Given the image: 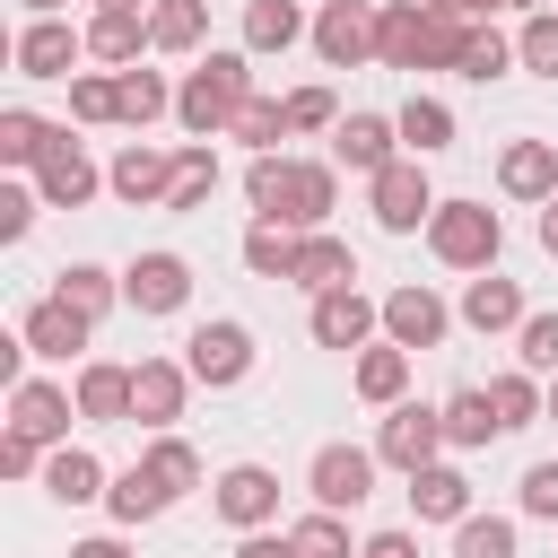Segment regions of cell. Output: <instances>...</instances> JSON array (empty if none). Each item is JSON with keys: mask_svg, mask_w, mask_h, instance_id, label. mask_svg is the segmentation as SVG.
<instances>
[{"mask_svg": "<svg viewBox=\"0 0 558 558\" xmlns=\"http://www.w3.org/2000/svg\"><path fill=\"white\" fill-rule=\"evenodd\" d=\"M244 96H253V61H244V52H209V61L174 87V122H183L192 140H218V131H235Z\"/></svg>", "mask_w": 558, "mask_h": 558, "instance_id": "6da1fadb", "label": "cell"}, {"mask_svg": "<svg viewBox=\"0 0 558 558\" xmlns=\"http://www.w3.org/2000/svg\"><path fill=\"white\" fill-rule=\"evenodd\" d=\"M375 52H384L392 70H453V61H462V17H445V9H427V0H401V9H384Z\"/></svg>", "mask_w": 558, "mask_h": 558, "instance_id": "7a4b0ae2", "label": "cell"}, {"mask_svg": "<svg viewBox=\"0 0 558 558\" xmlns=\"http://www.w3.org/2000/svg\"><path fill=\"white\" fill-rule=\"evenodd\" d=\"M427 244H436L445 270H488V262H497V209H488V201H436Z\"/></svg>", "mask_w": 558, "mask_h": 558, "instance_id": "3957f363", "label": "cell"}, {"mask_svg": "<svg viewBox=\"0 0 558 558\" xmlns=\"http://www.w3.org/2000/svg\"><path fill=\"white\" fill-rule=\"evenodd\" d=\"M183 366H192V384L227 392V384L253 375V331H244V323H201V331L183 340Z\"/></svg>", "mask_w": 558, "mask_h": 558, "instance_id": "277c9868", "label": "cell"}, {"mask_svg": "<svg viewBox=\"0 0 558 558\" xmlns=\"http://www.w3.org/2000/svg\"><path fill=\"white\" fill-rule=\"evenodd\" d=\"M436 445H445V410H427V401H392V418L375 427V462H392V471H427Z\"/></svg>", "mask_w": 558, "mask_h": 558, "instance_id": "5b68a950", "label": "cell"}, {"mask_svg": "<svg viewBox=\"0 0 558 558\" xmlns=\"http://www.w3.org/2000/svg\"><path fill=\"white\" fill-rule=\"evenodd\" d=\"M366 183H375V227H384V235H410L418 218H436V192H427L418 157H392V166L366 174Z\"/></svg>", "mask_w": 558, "mask_h": 558, "instance_id": "8992f818", "label": "cell"}, {"mask_svg": "<svg viewBox=\"0 0 558 558\" xmlns=\"http://www.w3.org/2000/svg\"><path fill=\"white\" fill-rule=\"evenodd\" d=\"M122 305H140V314H183V305H192V262H183V253H140V262L122 270Z\"/></svg>", "mask_w": 558, "mask_h": 558, "instance_id": "52a82bcc", "label": "cell"}, {"mask_svg": "<svg viewBox=\"0 0 558 558\" xmlns=\"http://www.w3.org/2000/svg\"><path fill=\"white\" fill-rule=\"evenodd\" d=\"M375 9L366 0H323V17H314V52L331 61V70H357L366 52H375Z\"/></svg>", "mask_w": 558, "mask_h": 558, "instance_id": "ba28073f", "label": "cell"}, {"mask_svg": "<svg viewBox=\"0 0 558 558\" xmlns=\"http://www.w3.org/2000/svg\"><path fill=\"white\" fill-rule=\"evenodd\" d=\"M183 392H192V366L183 357H140L131 366V418L140 427H174L183 418Z\"/></svg>", "mask_w": 558, "mask_h": 558, "instance_id": "9c48e42d", "label": "cell"}, {"mask_svg": "<svg viewBox=\"0 0 558 558\" xmlns=\"http://www.w3.org/2000/svg\"><path fill=\"white\" fill-rule=\"evenodd\" d=\"M305 488H314V506L349 514V506H366V488H375V453H357V445H323L314 471H305Z\"/></svg>", "mask_w": 558, "mask_h": 558, "instance_id": "30bf717a", "label": "cell"}, {"mask_svg": "<svg viewBox=\"0 0 558 558\" xmlns=\"http://www.w3.org/2000/svg\"><path fill=\"white\" fill-rule=\"evenodd\" d=\"M445 323H453V314H445V296H436V288H418V279L384 296V331H392V349H436V340H445Z\"/></svg>", "mask_w": 558, "mask_h": 558, "instance_id": "8fae6325", "label": "cell"}, {"mask_svg": "<svg viewBox=\"0 0 558 558\" xmlns=\"http://www.w3.org/2000/svg\"><path fill=\"white\" fill-rule=\"evenodd\" d=\"M218 514H227L235 532H262V523L279 514V471H262V462L218 471Z\"/></svg>", "mask_w": 558, "mask_h": 558, "instance_id": "7c38bea8", "label": "cell"}, {"mask_svg": "<svg viewBox=\"0 0 558 558\" xmlns=\"http://www.w3.org/2000/svg\"><path fill=\"white\" fill-rule=\"evenodd\" d=\"M96 183H105V174L87 166V148H78L70 131H61V140H52V157L35 166V192H44V209H78V201H87Z\"/></svg>", "mask_w": 558, "mask_h": 558, "instance_id": "4fadbf2b", "label": "cell"}, {"mask_svg": "<svg viewBox=\"0 0 558 558\" xmlns=\"http://www.w3.org/2000/svg\"><path fill=\"white\" fill-rule=\"evenodd\" d=\"M375 323H384V305H366L357 288H323V296H314V340H323V349H366Z\"/></svg>", "mask_w": 558, "mask_h": 558, "instance_id": "5bb4252c", "label": "cell"}, {"mask_svg": "<svg viewBox=\"0 0 558 558\" xmlns=\"http://www.w3.org/2000/svg\"><path fill=\"white\" fill-rule=\"evenodd\" d=\"M87 331H96V323H87V314H78V305L52 288V296L26 314V331H17V340H26L35 357H78V349H87Z\"/></svg>", "mask_w": 558, "mask_h": 558, "instance_id": "9a60e30c", "label": "cell"}, {"mask_svg": "<svg viewBox=\"0 0 558 558\" xmlns=\"http://www.w3.org/2000/svg\"><path fill=\"white\" fill-rule=\"evenodd\" d=\"M70 401H78V392L26 375V384H9V427H26L35 445H61V436H70Z\"/></svg>", "mask_w": 558, "mask_h": 558, "instance_id": "2e32d148", "label": "cell"}, {"mask_svg": "<svg viewBox=\"0 0 558 558\" xmlns=\"http://www.w3.org/2000/svg\"><path fill=\"white\" fill-rule=\"evenodd\" d=\"M87 52V35H70L61 17H35L17 35V78H70V61Z\"/></svg>", "mask_w": 558, "mask_h": 558, "instance_id": "e0dca14e", "label": "cell"}, {"mask_svg": "<svg viewBox=\"0 0 558 558\" xmlns=\"http://www.w3.org/2000/svg\"><path fill=\"white\" fill-rule=\"evenodd\" d=\"M392 140H401V122H384V113H349V122L331 131V148H340L349 174H384V166H392Z\"/></svg>", "mask_w": 558, "mask_h": 558, "instance_id": "ac0fdd59", "label": "cell"}, {"mask_svg": "<svg viewBox=\"0 0 558 558\" xmlns=\"http://www.w3.org/2000/svg\"><path fill=\"white\" fill-rule=\"evenodd\" d=\"M410 514H418V523H462V514H471V480H462L453 462L410 471Z\"/></svg>", "mask_w": 558, "mask_h": 558, "instance_id": "d6986e66", "label": "cell"}, {"mask_svg": "<svg viewBox=\"0 0 558 558\" xmlns=\"http://www.w3.org/2000/svg\"><path fill=\"white\" fill-rule=\"evenodd\" d=\"M497 183H506L514 201H549V192H558V140H514V148L497 157Z\"/></svg>", "mask_w": 558, "mask_h": 558, "instance_id": "ffe728a7", "label": "cell"}, {"mask_svg": "<svg viewBox=\"0 0 558 558\" xmlns=\"http://www.w3.org/2000/svg\"><path fill=\"white\" fill-rule=\"evenodd\" d=\"M105 183H113V192H122L131 209H148V201L166 209V183H174V157H157V148H140V140H131V148L113 157V174H105Z\"/></svg>", "mask_w": 558, "mask_h": 558, "instance_id": "44dd1931", "label": "cell"}, {"mask_svg": "<svg viewBox=\"0 0 558 558\" xmlns=\"http://www.w3.org/2000/svg\"><path fill=\"white\" fill-rule=\"evenodd\" d=\"M462 323H471V331H523V288L497 279V270H480V279L462 288Z\"/></svg>", "mask_w": 558, "mask_h": 558, "instance_id": "7402d4cb", "label": "cell"}, {"mask_svg": "<svg viewBox=\"0 0 558 558\" xmlns=\"http://www.w3.org/2000/svg\"><path fill=\"white\" fill-rule=\"evenodd\" d=\"M140 44H148V17H140V9H96V17H87V52H96V61L131 70Z\"/></svg>", "mask_w": 558, "mask_h": 558, "instance_id": "603a6c76", "label": "cell"}, {"mask_svg": "<svg viewBox=\"0 0 558 558\" xmlns=\"http://www.w3.org/2000/svg\"><path fill=\"white\" fill-rule=\"evenodd\" d=\"M296 244L305 235H288V218H253L244 227V270L253 279H296Z\"/></svg>", "mask_w": 558, "mask_h": 558, "instance_id": "cb8c5ba5", "label": "cell"}, {"mask_svg": "<svg viewBox=\"0 0 558 558\" xmlns=\"http://www.w3.org/2000/svg\"><path fill=\"white\" fill-rule=\"evenodd\" d=\"M78 418H96V427H113V418H131V366H78Z\"/></svg>", "mask_w": 558, "mask_h": 558, "instance_id": "d4e9b609", "label": "cell"}, {"mask_svg": "<svg viewBox=\"0 0 558 558\" xmlns=\"http://www.w3.org/2000/svg\"><path fill=\"white\" fill-rule=\"evenodd\" d=\"M349 279H357V262H349V244L314 227V235L296 244V288H314V296H323V288H349Z\"/></svg>", "mask_w": 558, "mask_h": 558, "instance_id": "484cf974", "label": "cell"}, {"mask_svg": "<svg viewBox=\"0 0 558 558\" xmlns=\"http://www.w3.org/2000/svg\"><path fill=\"white\" fill-rule=\"evenodd\" d=\"M44 488H52L61 506H87V497H105V462H96L87 445H61V453L44 462Z\"/></svg>", "mask_w": 558, "mask_h": 558, "instance_id": "4316f807", "label": "cell"}, {"mask_svg": "<svg viewBox=\"0 0 558 558\" xmlns=\"http://www.w3.org/2000/svg\"><path fill=\"white\" fill-rule=\"evenodd\" d=\"M296 35H314L296 0H244V44H253V52H288Z\"/></svg>", "mask_w": 558, "mask_h": 558, "instance_id": "83f0119b", "label": "cell"}, {"mask_svg": "<svg viewBox=\"0 0 558 558\" xmlns=\"http://www.w3.org/2000/svg\"><path fill=\"white\" fill-rule=\"evenodd\" d=\"M105 506H113V523H148V514H166L174 497H166V480H157L148 462H131V471L105 488Z\"/></svg>", "mask_w": 558, "mask_h": 558, "instance_id": "f1b7e54d", "label": "cell"}, {"mask_svg": "<svg viewBox=\"0 0 558 558\" xmlns=\"http://www.w3.org/2000/svg\"><path fill=\"white\" fill-rule=\"evenodd\" d=\"M392 122H401L410 157H436V148H453V105H436V96H410Z\"/></svg>", "mask_w": 558, "mask_h": 558, "instance_id": "f546056e", "label": "cell"}, {"mask_svg": "<svg viewBox=\"0 0 558 558\" xmlns=\"http://www.w3.org/2000/svg\"><path fill=\"white\" fill-rule=\"evenodd\" d=\"M331 201H340V174L331 166H296L288 174V227H323Z\"/></svg>", "mask_w": 558, "mask_h": 558, "instance_id": "4dcf8cb0", "label": "cell"}, {"mask_svg": "<svg viewBox=\"0 0 558 558\" xmlns=\"http://www.w3.org/2000/svg\"><path fill=\"white\" fill-rule=\"evenodd\" d=\"M201 26H209V0H157V9H148V44H157V52H192Z\"/></svg>", "mask_w": 558, "mask_h": 558, "instance_id": "1f68e13d", "label": "cell"}, {"mask_svg": "<svg viewBox=\"0 0 558 558\" xmlns=\"http://www.w3.org/2000/svg\"><path fill=\"white\" fill-rule=\"evenodd\" d=\"M288 174H296V157H253L244 166V201H253V218H288Z\"/></svg>", "mask_w": 558, "mask_h": 558, "instance_id": "d6a6232c", "label": "cell"}, {"mask_svg": "<svg viewBox=\"0 0 558 558\" xmlns=\"http://www.w3.org/2000/svg\"><path fill=\"white\" fill-rule=\"evenodd\" d=\"M488 436H506L497 401H488V392H453V401H445V445H488Z\"/></svg>", "mask_w": 558, "mask_h": 558, "instance_id": "836d02e7", "label": "cell"}, {"mask_svg": "<svg viewBox=\"0 0 558 558\" xmlns=\"http://www.w3.org/2000/svg\"><path fill=\"white\" fill-rule=\"evenodd\" d=\"M113 78H122V122H131V131H148L157 113H174V87H166L157 70H113Z\"/></svg>", "mask_w": 558, "mask_h": 558, "instance_id": "e575fe53", "label": "cell"}, {"mask_svg": "<svg viewBox=\"0 0 558 558\" xmlns=\"http://www.w3.org/2000/svg\"><path fill=\"white\" fill-rule=\"evenodd\" d=\"M52 140H61V131H52V122H35V113H17V105L0 113V157H9V166H44V157H52Z\"/></svg>", "mask_w": 558, "mask_h": 558, "instance_id": "d590c367", "label": "cell"}, {"mask_svg": "<svg viewBox=\"0 0 558 558\" xmlns=\"http://www.w3.org/2000/svg\"><path fill=\"white\" fill-rule=\"evenodd\" d=\"M401 384H410V349H357V392L366 401H401Z\"/></svg>", "mask_w": 558, "mask_h": 558, "instance_id": "8d00e7d4", "label": "cell"}, {"mask_svg": "<svg viewBox=\"0 0 558 558\" xmlns=\"http://www.w3.org/2000/svg\"><path fill=\"white\" fill-rule=\"evenodd\" d=\"M506 61H514V44H506L497 26H462V61H453L462 78H480V87H488V78H506Z\"/></svg>", "mask_w": 558, "mask_h": 558, "instance_id": "74e56055", "label": "cell"}, {"mask_svg": "<svg viewBox=\"0 0 558 558\" xmlns=\"http://www.w3.org/2000/svg\"><path fill=\"white\" fill-rule=\"evenodd\" d=\"M209 192H218V157L209 148H183L174 157V183H166V209H201Z\"/></svg>", "mask_w": 558, "mask_h": 558, "instance_id": "f35d334b", "label": "cell"}, {"mask_svg": "<svg viewBox=\"0 0 558 558\" xmlns=\"http://www.w3.org/2000/svg\"><path fill=\"white\" fill-rule=\"evenodd\" d=\"M488 401H497V418H506V427H532V418L549 410V392H541V375H532V366H523V375H497V384H488Z\"/></svg>", "mask_w": 558, "mask_h": 558, "instance_id": "ab89813d", "label": "cell"}, {"mask_svg": "<svg viewBox=\"0 0 558 558\" xmlns=\"http://www.w3.org/2000/svg\"><path fill=\"white\" fill-rule=\"evenodd\" d=\"M140 462H148V471L166 480V497H192V488H201V453H192L183 436H157V445H148Z\"/></svg>", "mask_w": 558, "mask_h": 558, "instance_id": "60d3db41", "label": "cell"}, {"mask_svg": "<svg viewBox=\"0 0 558 558\" xmlns=\"http://www.w3.org/2000/svg\"><path fill=\"white\" fill-rule=\"evenodd\" d=\"M453 558H514V523L506 514H462L453 523Z\"/></svg>", "mask_w": 558, "mask_h": 558, "instance_id": "b9f144b4", "label": "cell"}, {"mask_svg": "<svg viewBox=\"0 0 558 558\" xmlns=\"http://www.w3.org/2000/svg\"><path fill=\"white\" fill-rule=\"evenodd\" d=\"M70 122H122V78H105V70L70 78Z\"/></svg>", "mask_w": 558, "mask_h": 558, "instance_id": "7bdbcfd3", "label": "cell"}, {"mask_svg": "<svg viewBox=\"0 0 558 558\" xmlns=\"http://www.w3.org/2000/svg\"><path fill=\"white\" fill-rule=\"evenodd\" d=\"M279 131H288V96H244V113H235V140L262 157V148H279Z\"/></svg>", "mask_w": 558, "mask_h": 558, "instance_id": "ee69618b", "label": "cell"}, {"mask_svg": "<svg viewBox=\"0 0 558 558\" xmlns=\"http://www.w3.org/2000/svg\"><path fill=\"white\" fill-rule=\"evenodd\" d=\"M61 296H70V305L96 323V314L122 296V279H113V270H96V262H70V270H61Z\"/></svg>", "mask_w": 558, "mask_h": 558, "instance_id": "f6af8a7d", "label": "cell"}, {"mask_svg": "<svg viewBox=\"0 0 558 558\" xmlns=\"http://www.w3.org/2000/svg\"><path fill=\"white\" fill-rule=\"evenodd\" d=\"M514 61H523V70H541V78H558V17H549V9H532V17H523Z\"/></svg>", "mask_w": 558, "mask_h": 558, "instance_id": "bcb514c9", "label": "cell"}, {"mask_svg": "<svg viewBox=\"0 0 558 558\" xmlns=\"http://www.w3.org/2000/svg\"><path fill=\"white\" fill-rule=\"evenodd\" d=\"M296 558H349V523H340L331 506H314V514L296 523Z\"/></svg>", "mask_w": 558, "mask_h": 558, "instance_id": "7dc6e473", "label": "cell"}, {"mask_svg": "<svg viewBox=\"0 0 558 558\" xmlns=\"http://www.w3.org/2000/svg\"><path fill=\"white\" fill-rule=\"evenodd\" d=\"M514 357H523L532 375H558V314H523V331H514Z\"/></svg>", "mask_w": 558, "mask_h": 558, "instance_id": "c3c4849f", "label": "cell"}, {"mask_svg": "<svg viewBox=\"0 0 558 558\" xmlns=\"http://www.w3.org/2000/svg\"><path fill=\"white\" fill-rule=\"evenodd\" d=\"M288 131H340L331 87H296V96H288Z\"/></svg>", "mask_w": 558, "mask_h": 558, "instance_id": "681fc988", "label": "cell"}, {"mask_svg": "<svg viewBox=\"0 0 558 558\" xmlns=\"http://www.w3.org/2000/svg\"><path fill=\"white\" fill-rule=\"evenodd\" d=\"M523 514L532 523H558V462H532L523 471Z\"/></svg>", "mask_w": 558, "mask_h": 558, "instance_id": "f907efd6", "label": "cell"}, {"mask_svg": "<svg viewBox=\"0 0 558 558\" xmlns=\"http://www.w3.org/2000/svg\"><path fill=\"white\" fill-rule=\"evenodd\" d=\"M35 209H44V192H17V183H0V244H17V235L35 227Z\"/></svg>", "mask_w": 558, "mask_h": 558, "instance_id": "816d5d0a", "label": "cell"}, {"mask_svg": "<svg viewBox=\"0 0 558 558\" xmlns=\"http://www.w3.org/2000/svg\"><path fill=\"white\" fill-rule=\"evenodd\" d=\"M0 471H9V480H35V471H44V445H35L26 427H9V436H0Z\"/></svg>", "mask_w": 558, "mask_h": 558, "instance_id": "f5cc1de1", "label": "cell"}, {"mask_svg": "<svg viewBox=\"0 0 558 558\" xmlns=\"http://www.w3.org/2000/svg\"><path fill=\"white\" fill-rule=\"evenodd\" d=\"M235 558H296V532H244Z\"/></svg>", "mask_w": 558, "mask_h": 558, "instance_id": "db71d44e", "label": "cell"}, {"mask_svg": "<svg viewBox=\"0 0 558 558\" xmlns=\"http://www.w3.org/2000/svg\"><path fill=\"white\" fill-rule=\"evenodd\" d=\"M357 558H418V541H410V532H375Z\"/></svg>", "mask_w": 558, "mask_h": 558, "instance_id": "11a10c76", "label": "cell"}, {"mask_svg": "<svg viewBox=\"0 0 558 558\" xmlns=\"http://www.w3.org/2000/svg\"><path fill=\"white\" fill-rule=\"evenodd\" d=\"M541 253H558V192L541 201Z\"/></svg>", "mask_w": 558, "mask_h": 558, "instance_id": "9f6ffc18", "label": "cell"}, {"mask_svg": "<svg viewBox=\"0 0 558 558\" xmlns=\"http://www.w3.org/2000/svg\"><path fill=\"white\" fill-rule=\"evenodd\" d=\"M70 558H131V549H122V541H78Z\"/></svg>", "mask_w": 558, "mask_h": 558, "instance_id": "6f0895ef", "label": "cell"}, {"mask_svg": "<svg viewBox=\"0 0 558 558\" xmlns=\"http://www.w3.org/2000/svg\"><path fill=\"white\" fill-rule=\"evenodd\" d=\"M427 9H445V17H471V9H497V0H427Z\"/></svg>", "mask_w": 558, "mask_h": 558, "instance_id": "680465c9", "label": "cell"}, {"mask_svg": "<svg viewBox=\"0 0 558 558\" xmlns=\"http://www.w3.org/2000/svg\"><path fill=\"white\" fill-rule=\"evenodd\" d=\"M497 9H523V17H532V9H541V0H497Z\"/></svg>", "mask_w": 558, "mask_h": 558, "instance_id": "91938a15", "label": "cell"}, {"mask_svg": "<svg viewBox=\"0 0 558 558\" xmlns=\"http://www.w3.org/2000/svg\"><path fill=\"white\" fill-rule=\"evenodd\" d=\"M26 9H35V17H52V9H61V0H26Z\"/></svg>", "mask_w": 558, "mask_h": 558, "instance_id": "94428289", "label": "cell"}, {"mask_svg": "<svg viewBox=\"0 0 558 558\" xmlns=\"http://www.w3.org/2000/svg\"><path fill=\"white\" fill-rule=\"evenodd\" d=\"M96 9H140V0H96Z\"/></svg>", "mask_w": 558, "mask_h": 558, "instance_id": "6125c7cd", "label": "cell"}, {"mask_svg": "<svg viewBox=\"0 0 558 558\" xmlns=\"http://www.w3.org/2000/svg\"><path fill=\"white\" fill-rule=\"evenodd\" d=\"M549 418H558V375H549Z\"/></svg>", "mask_w": 558, "mask_h": 558, "instance_id": "be15d7a7", "label": "cell"}]
</instances>
